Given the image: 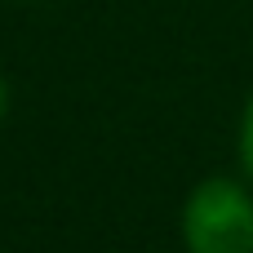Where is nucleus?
<instances>
[{"mask_svg": "<svg viewBox=\"0 0 253 253\" xmlns=\"http://www.w3.org/2000/svg\"><path fill=\"white\" fill-rule=\"evenodd\" d=\"M0 116H4V84H0Z\"/></svg>", "mask_w": 253, "mask_h": 253, "instance_id": "3", "label": "nucleus"}, {"mask_svg": "<svg viewBox=\"0 0 253 253\" xmlns=\"http://www.w3.org/2000/svg\"><path fill=\"white\" fill-rule=\"evenodd\" d=\"M191 253H253V196L231 178H209L191 191L182 213Z\"/></svg>", "mask_w": 253, "mask_h": 253, "instance_id": "1", "label": "nucleus"}, {"mask_svg": "<svg viewBox=\"0 0 253 253\" xmlns=\"http://www.w3.org/2000/svg\"><path fill=\"white\" fill-rule=\"evenodd\" d=\"M240 156H245V165H249V173H253V102H249V111H245V125H240Z\"/></svg>", "mask_w": 253, "mask_h": 253, "instance_id": "2", "label": "nucleus"}]
</instances>
